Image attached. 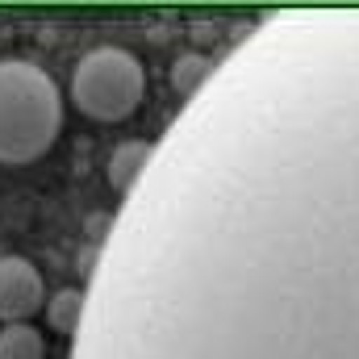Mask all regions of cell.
Here are the masks:
<instances>
[{"mask_svg": "<svg viewBox=\"0 0 359 359\" xmlns=\"http://www.w3.org/2000/svg\"><path fill=\"white\" fill-rule=\"evenodd\" d=\"M63 130V92L46 67L0 59V163L25 168L42 159Z\"/></svg>", "mask_w": 359, "mask_h": 359, "instance_id": "6da1fadb", "label": "cell"}, {"mask_svg": "<svg viewBox=\"0 0 359 359\" xmlns=\"http://www.w3.org/2000/svg\"><path fill=\"white\" fill-rule=\"evenodd\" d=\"M147 96V67L126 46H96L72 72V104L92 121H126Z\"/></svg>", "mask_w": 359, "mask_h": 359, "instance_id": "7a4b0ae2", "label": "cell"}, {"mask_svg": "<svg viewBox=\"0 0 359 359\" xmlns=\"http://www.w3.org/2000/svg\"><path fill=\"white\" fill-rule=\"evenodd\" d=\"M46 305V280L25 255H0V322H25Z\"/></svg>", "mask_w": 359, "mask_h": 359, "instance_id": "3957f363", "label": "cell"}, {"mask_svg": "<svg viewBox=\"0 0 359 359\" xmlns=\"http://www.w3.org/2000/svg\"><path fill=\"white\" fill-rule=\"evenodd\" d=\"M151 159H155V147H151L147 138H126V142H117L113 155H109V184H113L117 192H134L138 180L147 176Z\"/></svg>", "mask_w": 359, "mask_h": 359, "instance_id": "277c9868", "label": "cell"}, {"mask_svg": "<svg viewBox=\"0 0 359 359\" xmlns=\"http://www.w3.org/2000/svg\"><path fill=\"white\" fill-rule=\"evenodd\" d=\"M84 305H88V292L84 288H59L55 297H46V322L55 334H76L80 322H84Z\"/></svg>", "mask_w": 359, "mask_h": 359, "instance_id": "5b68a950", "label": "cell"}, {"mask_svg": "<svg viewBox=\"0 0 359 359\" xmlns=\"http://www.w3.org/2000/svg\"><path fill=\"white\" fill-rule=\"evenodd\" d=\"M0 359H46V334L29 322H13L0 330Z\"/></svg>", "mask_w": 359, "mask_h": 359, "instance_id": "8992f818", "label": "cell"}, {"mask_svg": "<svg viewBox=\"0 0 359 359\" xmlns=\"http://www.w3.org/2000/svg\"><path fill=\"white\" fill-rule=\"evenodd\" d=\"M209 76H213V63L201 50H188V55H180L176 63H172V88L180 96H196L209 84Z\"/></svg>", "mask_w": 359, "mask_h": 359, "instance_id": "52a82bcc", "label": "cell"}]
</instances>
